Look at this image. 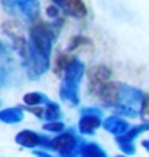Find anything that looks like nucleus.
I'll list each match as a JSON object with an SVG mask.
<instances>
[{"mask_svg": "<svg viewBox=\"0 0 149 157\" xmlns=\"http://www.w3.org/2000/svg\"><path fill=\"white\" fill-rule=\"evenodd\" d=\"M54 38L56 28H53L51 23L36 21L31 25L28 38V59L23 64L31 78H38L49 69V56Z\"/></svg>", "mask_w": 149, "mask_h": 157, "instance_id": "1", "label": "nucleus"}, {"mask_svg": "<svg viewBox=\"0 0 149 157\" xmlns=\"http://www.w3.org/2000/svg\"><path fill=\"white\" fill-rule=\"evenodd\" d=\"M98 97L107 106L113 108L118 115L136 118L144 110L149 95H146L139 88L126 85V83L108 82Z\"/></svg>", "mask_w": 149, "mask_h": 157, "instance_id": "2", "label": "nucleus"}, {"mask_svg": "<svg viewBox=\"0 0 149 157\" xmlns=\"http://www.w3.org/2000/svg\"><path fill=\"white\" fill-rule=\"evenodd\" d=\"M85 74V66L80 59L74 57L69 66L66 67V71L62 74V80H61V88H59V93H61V98L64 101H67L69 105L77 106L79 101H80V97H79V88H80V82L82 77Z\"/></svg>", "mask_w": 149, "mask_h": 157, "instance_id": "3", "label": "nucleus"}, {"mask_svg": "<svg viewBox=\"0 0 149 157\" xmlns=\"http://www.w3.org/2000/svg\"><path fill=\"white\" fill-rule=\"evenodd\" d=\"M84 144L85 142L77 134H74L72 131H66L51 141V149L59 152L61 157H77V155H80Z\"/></svg>", "mask_w": 149, "mask_h": 157, "instance_id": "4", "label": "nucleus"}, {"mask_svg": "<svg viewBox=\"0 0 149 157\" xmlns=\"http://www.w3.org/2000/svg\"><path fill=\"white\" fill-rule=\"evenodd\" d=\"M3 8L12 10V13H18L25 21L28 23H36L38 12H39V2L33 0H22V2H2Z\"/></svg>", "mask_w": 149, "mask_h": 157, "instance_id": "5", "label": "nucleus"}, {"mask_svg": "<svg viewBox=\"0 0 149 157\" xmlns=\"http://www.w3.org/2000/svg\"><path fill=\"white\" fill-rule=\"evenodd\" d=\"M112 71L108 69L105 64H98V66L92 67L88 71V90L92 95H100V92L103 90V87L110 82Z\"/></svg>", "mask_w": 149, "mask_h": 157, "instance_id": "6", "label": "nucleus"}, {"mask_svg": "<svg viewBox=\"0 0 149 157\" xmlns=\"http://www.w3.org/2000/svg\"><path fill=\"white\" fill-rule=\"evenodd\" d=\"M15 141H17L18 146L36 151V147L51 149V141L53 139H49V137L44 136V134H38V132H34V131L25 129V131H20L18 134L15 136Z\"/></svg>", "mask_w": 149, "mask_h": 157, "instance_id": "7", "label": "nucleus"}, {"mask_svg": "<svg viewBox=\"0 0 149 157\" xmlns=\"http://www.w3.org/2000/svg\"><path fill=\"white\" fill-rule=\"evenodd\" d=\"M149 131V123H143V124H138V126H133L126 134H123L120 137H116V144L120 147L121 152H125V155H133L136 152V147H135V139L143 132Z\"/></svg>", "mask_w": 149, "mask_h": 157, "instance_id": "8", "label": "nucleus"}, {"mask_svg": "<svg viewBox=\"0 0 149 157\" xmlns=\"http://www.w3.org/2000/svg\"><path fill=\"white\" fill-rule=\"evenodd\" d=\"M53 3L59 10H62V13H66L72 18H84L87 15V7L80 0H56Z\"/></svg>", "mask_w": 149, "mask_h": 157, "instance_id": "9", "label": "nucleus"}, {"mask_svg": "<svg viewBox=\"0 0 149 157\" xmlns=\"http://www.w3.org/2000/svg\"><path fill=\"white\" fill-rule=\"evenodd\" d=\"M29 111L33 113V115H36L38 118H41L44 120L46 123H53V121H59V118H61V108H59L57 103L54 101H49L46 105L43 106H34V108H28Z\"/></svg>", "mask_w": 149, "mask_h": 157, "instance_id": "10", "label": "nucleus"}, {"mask_svg": "<svg viewBox=\"0 0 149 157\" xmlns=\"http://www.w3.org/2000/svg\"><path fill=\"white\" fill-rule=\"evenodd\" d=\"M103 128H105V131L112 132V134H115L116 137H120L123 134H126L128 131L131 129L130 124H128L126 120H123L121 116L118 115H113V116H108L105 121H103Z\"/></svg>", "mask_w": 149, "mask_h": 157, "instance_id": "11", "label": "nucleus"}, {"mask_svg": "<svg viewBox=\"0 0 149 157\" xmlns=\"http://www.w3.org/2000/svg\"><path fill=\"white\" fill-rule=\"evenodd\" d=\"M100 124H103L100 116L98 115H80V120H79V131L82 134H93Z\"/></svg>", "mask_w": 149, "mask_h": 157, "instance_id": "12", "label": "nucleus"}, {"mask_svg": "<svg viewBox=\"0 0 149 157\" xmlns=\"http://www.w3.org/2000/svg\"><path fill=\"white\" fill-rule=\"evenodd\" d=\"M0 120L7 124H15V123H20L23 120V110L18 106L13 108H5V110L0 111Z\"/></svg>", "mask_w": 149, "mask_h": 157, "instance_id": "13", "label": "nucleus"}, {"mask_svg": "<svg viewBox=\"0 0 149 157\" xmlns=\"http://www.w3.org/2000/svg\"><path fill=\"white\" fill-rule=\"evenodd\" d=\"M51 100H48L46 95H43V93L39 92H31V93H26V95L23 97V103L26 105L28 108H34V106H43L49 103Z\"/></svg>", "mask_w": 149, "mask_h": 157, "instance_id": "14", "label": "nucleus"}, {"mask_svg": "<svg viewBox=\"0 0 149 157\" xmlns=\"http://www.w3.org/2000/svg\"><path fill=\"white\" fill-rule=\"evenodd\" d=\"M80 157H107V152L95 142H85L80 151Z\"/></svg>", "mask_w": 149, "mask_h": 157, "instance_id": "15", "label": "nucleus"}, {"mask_svg": "<svg viewBox=\"0 0 149 157\" xmlns=\"http://www.w3.org/2000/svg\"><path fill=\"white\" fill-rule=\"evenodd\" d=\"M44 131H51V132H59V134H62V132H66V126H64L62 121H53V123H44L43 126Z\"/></svg>", "mask_w": 149, "mask_h": 157, "instance_id": "16", "label": "nucleus"}, {"mask_svg": "<svg viewBox=\"0 0 149 157\" xmlns=\"http://www.w3.org/2000/svg\"><path fill=\"white\" fill-rule=\"evenodd\" d=\"M80 115H98V116H102V110H98V108H84V110H80Z\"/></svg>", "mask_w": 149, "mask_h": 157, "instance_id": "17", "label": "nucleus"}, {"mask_svg": "<svg viewBox=\"0 0 149 157\" xmlns=\"http://www.w3.org/2000/svg\"><path fill=\"white\" fill-rule=\"evenodd\" d=\"M33 155H36V157H53L49 152H44V151H33Z\"/></svg>", "mask_w": 149, "mask_h": 157, "instance_id": "18", "label": "nucleus"}, {"mask_svg": "<svg viewBox=\"0 0 149 157\" xmlns=\"http://www.w3.org/2000/svg\"><path fill=\"white\" fill-rule=\"evenodd\" d=\"M141 116H143V118H147V120H149V97H147V101H146V105H144V110H143Z\"/></svg>", "mask_w": 149, "mask_h": 157, "instance_id": "19", "label": "nucleus"}, {"mask_svg": "<svg viewBox=\"0 0 149 157\" xmlns=\"http://www.w3.org/2000/svg\"><path fill=\"white\" fill-rule=\"evenodd\" d=\"M143 147H144L146 151H149V139L147 141H143Z\"/></svg>", "mask_w": 149, "mask_h": 157, "instance_id": "20", "label": "nucleus"}, {"mask_svg": "<svg viewBox=\"0 0 149 157\" xmlns=\"http://www.w3.org/2000/svg\"><path fill=\"white\" fill-rule=\"evenodd\" d=\"M116 157H125V155H116Z\"/></svg>", "mask_w": 149, "mask_h": 157, "instance_id": "21", "label": "nucleus"}]
</instances>
